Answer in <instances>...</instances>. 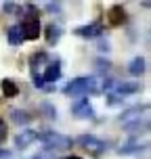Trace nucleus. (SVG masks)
Segmentation results:
<instances>
[{"instance_id":"obj_4","label":"nucleus","mask_w":151,"mask_h":159,"mask_svg":"<svg viewBox=\"0 0 151 159\" xmlns=\"http://www.w3.org/2000/svg\"><path fill=\"white\" fill-rule=\"evenodd\" d=\"M4 138H7V124L0 119V143H2Z\"/></svg>"},{"instance_id":"obj_5","label":"nucleus","mask_w":151,"mask_h":159,"mask_svg":"<svg viewBox=\"0 0 151 159\" xmlns=\"http://www.w3.org/2000/svg\"><path fill=\"white\" fill-rule=\"evenodd\" d=\"M69 159H80V157H69Z\"/></svg>"},{"instance_id":"obj_1","label":"nucleus","mask_w":151,"mask_h":159,"mask_svg":"<svg viewBox=\"0 0 151 159\" xmlns=\"http://www.w3.org/2000/svg\"><path fill=\"white\" fill-rule=\"evenodd\" d=\"M21 34H23L25 40H36V38H40V21H38V19L25 21V23L21 25Z\"/></svg>"},{"instance_id":"obj_3","label":"nucleus","mask_w":151,"mask_h":159,"mask_svg":"<svg viewBox=\"0 0 151 159\" xmlns=\"http://www.w3.org/2000/svg\"><path fill=\"white\" fill-rule=\"evenodd\" d=\"M2 90H4V94H7V96H15L17 94V86L13 84V82H8V80L2 84Z\"/></svg>"},{"instance_id":"obj_2","label":"nucleus","mask_w":151,"mask_h":159,"mask_svg":"<svg viewBox=\"0 0 151 159\" xmlns=\"http://www.w3.org/2000/svg\"><path fill=\"white\" fill-rule=\"evenodd\" d=\"M126 21V11L122 7H111L109 8V13H107V23L113 25V27H118Z\"/></svg>"}]
</instances>
